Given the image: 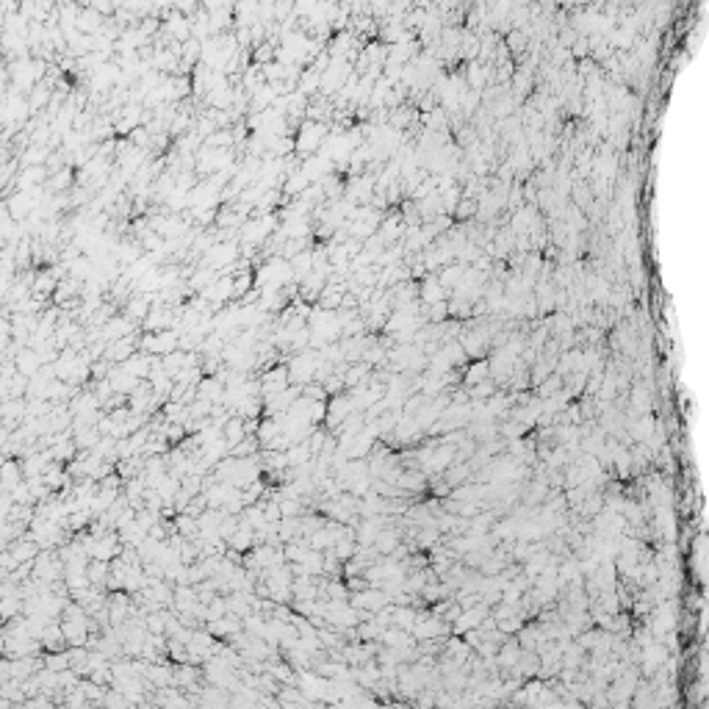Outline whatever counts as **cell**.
Returning a JSON list of instances; mask_svg holds the SVG:
<instances>
[{"instance_id": "obj_1", "label": "cell", "mask_w": 709, "mask_h": 709, "mask_svg": "<svg viewBox=\"0 0 709 709\" xmlns=\"http://www.w3.org/2000/svg\"><path fill=\"white\" fill-rule=\"evenodd\" d=\"M125 551V543H122V537L120 535H100L97 540H94V549H91V557L94 560H106V563H111V560H117L120 554Z\"/></svg>"}, {"instance_id": "obj_2", "label": "cell", "mask_w": 709, "mask_h": 709, "mask_svg": "<svg viewBox=\"0 0 709 709\" xmlns=\"http://www.w3.org/2000/svg\"><path fill=\"white\" fill-rule=\"evenodd\" d=\"M321 141H324V125L305 122L302 131H300V139H297V147H300V153H313Z\"/></svg>"}, {"instance_id": "obj_3", "label": "cell", "mask_w": 709, "mask_h": 709, "mask_svg": "<svg viewBox=\"0 0 709 709\" xmlns=\"http://www.w3.org/2000/svg\"><path fill=\"white\" fill-rule=\"evenodd\" d=\"M383 601H385V596H383V593H374V590H363V593L350 596V604H352L354 610H380Z\"/></svg>"}, {"instance_id": "obj_4", "label": "cell", "mask_w": 709, "mask_h": 709, "mask_svg": "<svg viewBox=\"0 0 709 709\" xmlns=\"http://www.w3.org/2000/svg\"><path fill=\"white\" fill-rule=\"evenodd\" d=\"M39 366H42V357H39V352L23 350V352L17 354V371H23V374L34 377V374L39 371Z\"/></svg>"}]
</instances>
